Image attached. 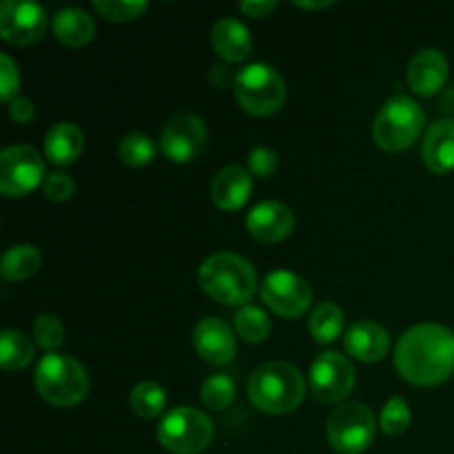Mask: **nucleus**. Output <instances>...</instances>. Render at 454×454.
Wrapping results in <instances>:
<instances>
[{
  "label": "nucleus",
  "mask_w": 454,
  "mask_h": 454,
  "mask_svg": "<svg viewBox=\"0 0 454 454\" xmlns=\"http://www.w3.org/2000/svg\"><path fill=\"white\" fill-rule=\"evenodd\" d=\"M426 167L433 173H450L454 168V120L442 118L433 122L426 131L421 145Z\"/></svg>",
  "instance_id": "nucleus-19"
},
{
  "label": "nucleus",
  "mask_w": 454,
  "mask_h": 454,
  "mask_svg": "<svg viewBox=\"0 0 454 454\" xmlns=\"http://www.w3.org/2000/svg\"><path fill=\"white\" fill-rule=\"evenodd\" d=\"M49 27L43 4L29 0H4L0 4V35L12 44H34Z\"/></svg>",
  "instance_id": "nucleus-13"
},
{
  "label": "nucleus",
  "mask_w": 454,
  "mask_h": 454,
  "mask_svg": "<svg viewBox=\"0 0 454 454\" xmlns=\"http://www.w3.org/2000/svg\"><path fill=\"white\" fill-rule=\"evenodd\" d=\"M211 44L224 60L242 62L251 56V31L238 18H220L211 29Z\"/></svg>",
  "instance_id": "nucleus-20"
},
{
  "label": "nucleus",
  "mask_w": 454,
  "mask_h": 454,
  "mask_svg": "<svg viewBox=\"0 0 454 454\" xmlns=\"http://www.w3.org/2000/svg\"><path fill=\"white\" fill-rule=\"evenodd\" d=\"M129 402H131L133 412L137 417H142V419H155V417L162 415L164 406H167V393L155 381H140V384L133 386Z\"/></svg>",
  "instance_id": "nucleus-27"
},
{
  "label": "nucleus",
  "mask_w": 454,
  "mask_h": 454,
  "mask_svg": "<svg viewBox=\"0 0 454 454\" xmlns=\"http://www.w3.org/2000/svg\"><path fill=\"white\" fill-rule=\"evenodd\" d=\"M395 366L408 384L430 388L450 380L454 372V333L442 324L408 328L395 348Z\"/></svg>",
  "instance_id": "nucleus-1"
},
{
  "label": "nucleus",
  "mask_w": 454,
  "mask_h": 454,
  "mask_svg": "<svg viewBox=\"0 0 454 454\" xmlns=\"http://www.w3.org/2000/svg\"><path fill=\"white\" fill-rule=\"evenodd\" d=\"M408 426H411V408H408L406 399H388L384 411H381V430L390 437H397V434L406 433Z\"/></svg>",
  "instance_id": "nucleus-31"
},
{
  "label": "nucleus",
  "mask_w": 454,
  "mask_h": 454,
  "mask_svg": "<svg viewBox=\"0 0 454 454\" xmlns=\"http://www.w3.org/2000/svg\"><path fill=\"white\" fill-rule=\"evenodd\" d=\"M198 282L202 291L220 304L247 306L255 295L257 273L247 257L220 251L200 264Z\"/></svg>",
  "instance_id": "nucleus-2"
},
{
  "label": "nucleus",
  "mask_w": 454,
  "mask_h": 454,
  "mask_svg": "<svg viewBox=\"0 0 454 454\" xmlns=\"http://www.w3.org/2000/svg\"><path fill=\"white\" fill-rule=\"evenodd\" d=\"M279 168V158L270 146H255L248 153V173L253 177H270Z\"/></svg>",
  "instance_id": "nucleus-34"
},
{
  "label": "nucleus",
  "mask_w": 454,
  "mask_h": 454,
  "mask_svg": "<svg viewBox=\"0 0 454 454\" xmlns=\"http://www.w3.org/2000/svg\"><path fill=\"white\" fill-rule=\"evenodd\" d=\"M344 346L359 362H381L390 350V335L381 324L372 319H359L350 324L344 335Z\"/></svg>",
  "instance_id": "nucleus-17"
},
{
  "label": "nucleus",
  "mask_w": 454,
  "mask_h": 454,
  "mask_svg": "<svg viewBox=\"0 0 454 454\" xmlns=\"http://www.w3.org/2000/svg\"><path fill=\"white\" fill-rule=\"evenodd\" d=\"M43 193L44 198L51 200V202H67L75 195V182L74 177L67 176V173H49L43 182Z\"/></svg>",
  "instance_id": "nucleus-35"
},
{
  "label": "nucleus",
  "mask_w": 454,
  "mask_h": 454,
  "mask_svg": "<svg viewBox=\"0 0 454 454\" xmlns=\"http://www.w3.org/2000/svg\"><path fill=\"white\" fill-rule=\"evenodd\" d=\"M53 34L67 47L80 49L96 35V22L84 9L65 7L53 16Z\"/></svg>",
  "instance_id": "nucleus-22"
},
{
  "label": "nucleus",
  "mask_w": 454,
  "mask_h": 454,
  "mask_svg": "<svg viewBox=\"0 0 454 454\" xmlns=\"http://www.w3.org/2000/svg\"><path fill=\"white\" fill-rule=\"evenodd\" d=\"M355 368L348 357L340 353H322L310 366V390L322 403L344 402L355 388Z\"/></svg>",
  "instance_id": "nucleus-12"
},
{
  "label": "nucleus",
  "mask_w": 454,
  "mask_h": 454,
  "mask_svg": "<svg viewBox=\"0 0 454 454\" xmlns=\"http://www.w3.org/2000/svg\"><path fill=\"white\" fill-rule=\"evenodd\" d=\"M84 149V136L74 122H58L44 136V155L56 167H69Z\"/></svg>",
  "instance_id": "nucleus-21"
},
{
  "label": "nucleus",
  "mask_w": 454,
  "mask_h": 454,
  "mask_svg": "<svg viewBox=\"0 0 454 454\" xmlns=\"http://www.w3.org/2000/svg\"><path fill=\"white\" fill-rule=\"evenodd\" d=\"M98 13L114 22H127L146 12L149 4L145 0H96L93 3Z\"/></svg>",
  "instance_id": "nucleus-32"
},
{
  "label": "nucleus",
  "mask_w": 454,
  "mask_h": 454,
  "mask_svg": "<svg viewBox=\"0 0 454 454\" xmlns=\"http://www.w3.org/2000/svg\"><path fill=\"white\" fill-rule=\"evenodd\" d=\"M295 229V215L291 208L275 200L255 204L247 215V231L255 239L266 244H275L286 239Z\"/></svg>",
  "instance_id": "nucleus-15"
},
{
  "label": "nucleus",
  "mask_w": 454,
  "mask_h": 454,
  "mask_svg": "<svg viewBox=\"0 0 454 454\" xmlns=\"http://www.w3.org/2000/svg\"><path fill=\"white\" fill-rule=\"evenodd\" d=\"M295 7H301V9H326L331 7V0H324V3H306V0H295Z\"/></svg>",
  "instance_id": "nucleus-40"
},
{
  "label": "nucleus",
  "mask_w": 454,
  "mask_h": 454,
  "mask_svg": "<svg viewBox=\"0 0 454 454\" xmlns=\"http://www.w3.org/2000/svg\"><path fill=\"white\" fill-rule=\"evenodd\" d=\"M448 65L446 53L439 49H421L408 62V84L417 96H434L446 87Z\"/></svg>",
  "instance_id": "nucleus-16"
},
{
  "label": "nucleus",
  "mask_w": 454,
  "mask_h": 454,
  "mask_svg": "<svg viewBox=\"0 0 454 454\" xmlns=\"http://www.w3.org/2000/svg\"><path fill=\"white\" fill-rule=\"evenodd\" d=\"M233 93L239 106L251 115H270L286 102V82L275 67L253 62L238 71L233 78Z\"/></svg>",
  "instance_id": "nucleus-6"
},
{
  "label": "nucleus",
  "mask_w": 454,
  "mask_h": 454,
  "mask_svg": "<svg viewBox=\"0 0 454 454\" xmlns=\"http://www.w3.org/2000/svg\"><path fill=\"white\" fill-rule=\"evenodd\" d=\"M44 160L29 145H12L0 153V193L22 198L44 182Z\"/></svg>",
  "instance_id": "nucleus-9"
},
{
  "label": "nucleus",
  "mask_w": 454,
  "mask_h": 454,
  "mask_svg": "<svg viewBox=\"0 0 454 454\" xmlns=\"http://www.w3.org/2000/svg\"><path fill=\"white\" fill-rule=\"evenodd\" d=\"M208 142V129L193 111H177L164 122L160 149L171 162L184 164L198 158Z\"/></svg>",
  "instance_id": "nucleus-10"
},
{
  "label": "nucleus",
  "mask_w": 454,
  "mask_h": 454,
  "mask_svg": "<svg viewBox=\"0 0 454 454\" xmlns=\"http://www.w3.org/2000/svg\"><path fill=\"white\" fill-rule=\"evenodd\" d=\"M208 80H211L215 87H226L229 84V74H226V67H211V74H208Z\"/></svg>",
  "instance_id": "nucleus-38"
},
{
  "label": "nucleus",
  "mask_w": 454,
  "mask_h": 454,
  "mask_svg": "<svg viewBox=\"0 0 454 454\" xmlns=\"http://www.w3.org/2000/svg\"><path fill=\"white\" fill-rule=\"evenodd\" d=\"M158 442L173 454H198L213 442V424L202 411L173 408L158 426Z\"/></svg>",
  "instance_id": "nucleus-7"
},
{
  "label": "nucleus",
  "mask_w": 454,
  "mask_h": 454,
  "mask_svg": "<svg viewBox=\"0 0 454 454\" xmlns=\"http://www.w3.org/2000/svg\"><path fill=\"white\" fill-rule=\"evenodd\" d=\"M424 124L426 114L419 102L408 96H393L384 102L372 122V137L384 151L399 153L417 142Z\"/></svg>",
  "instance_id": "nucleus-5"
},
{
  "label": "nucleus",
  "mask_w": 454,
  "mask_h": 454,
  "mask_svg": "<svg viewBox=\"0 0 454 454\" xmlns=\"http://www.w3.org/2000/svg\"><path fill=\"white\" fill-rule=\"evenodd\" d=\"M260 295L273 313L286 319H297L310 309L313 288L301 275L291 270H273L262 282Z\"/></svg>",
  "instance_id": "nucleus-11"
},
{
  "label": "nucleus",
  "mask_w": 454,
  "mask_h": 454,
  "mask_svg": "<svg viewBox=\"0 0 454 454\" xmlns=\"http://www.w3.org/2000/svg\"><path fill=\"white\" fill-rule=\"evenodd\" d=\"M239 9L251 18H266L278 9V3L275 0H244L239 3Z\"/></svg>",
  "instance_id": "nucleus-37"
},
{
  "label": "nucleus",
  "mask_w": 454,
  "mask_h": 454,
  "mask_svg": "<svg viewBox=\"0 0 454 454\" xmlns=\"http://www.w3.org/2000/svg\"><path fill=\"white\" fill-rule=\"evenodd\" d=\"M235 399V381L229 375H211L202 384V402L211 411H224Z\"/></svg>",
  "instance_id": "nucleus-30"
},
{
  "label": "nucleus",
  "mask_w": 454,
  "mask_h": 454,
  "mask_svg": "<svg viewBox=\"0 0 454 454\" xmlns=\"http://www.w3.org/2000/svg\"><path fill=\"white\" fill-rule=\"evenodd\" d=\"M375 415L364 403H344L328 417L326 434L333 450L340 454H362L375 439Z\"/></svg>",
  "instance_id": "nucleus-8"
},
{
  "label": "nucleus",
  "mask_w": 454,
  "mask_h": 454,
  "mask_svg": "<svg viewBox=\"0 0 454 454\" xmlns=\"http://www.w3.org/2000/svg\"><path fill=\"white\" fill-rule=\"evenodd\" d=\"M9 118L18 124H29L35 118V106L29 98L18 96L16 100L9 102Z\"/></svg>",
  "instance_id": "nucleus-36"
},
{
  "label": "nucleus",
  "mask_w": 454,
  "mask_h": 454,
  "mask_svg": "<svg viewBox=\"0 0 454 454\" xmlns=\"http://www.w3.org/2000/svg\"><path fill=\"white\" fill-rule=\"evenodd\" d=\"M439 109L446 111V114H450L452 115L450 120H454V84L452 87H448V91L443 93L442 102H439Z\"/></svg>",
  "instance_id": "nucleus-39"
},
{
  "label": "nucleus",
  "mask_w": 454,
  "mask_h": 454,
  "mask_svg": "<svg viewBox=\"0 0 454 454\" xmlns=\"http://www.w3.org/2000/svg\"><path fill=\"white\" fill-rule=\"evenodd\" d=\"M158 153V145L146 133H129L120 140L118 155L129 167H146Z\"/></svg>",
  "instance_id": "nucleus-28"
},
{
  "label": "nucleus",
  "mask_w": 454,
  "mask_h": 454,
  "mask_svg": "<svg viewBox=\"0 0 454 454\" xmlns=\"http://www.w3.org/2000/svg\"><path fill=\"white\" fill-rule=\"evenodd\" d=\"M34 362V341L22 335L20 331L0 333V366L4 371H22Z\"/></svg>",
  "instance_id": "nucleus-25"
},
{
  "label": "nucleus",
  "mask_w": 454,
  "mask_h": 454,
  "mask_svg": "<svg viewBox=\"0 0 454 454\" xmlns=\"http://www.w3.org/2000/svg\"><path fill=\"white\" fill-rule=\"evenodd\" d=\"M193 346L200 357L213 366H226L238 350L231 326L217 317H204L195 324Z\"/></svg>",
  "instance_id": "nucleus-14"
},
{
  "label": "nucleus",
  "mask_w": 454,
  "mask_h": 454,
  "mask_svg": "<svg viewBox=\"0 0 454 454\" xmlns=\"http://www.w3.org/2000/svg\"><path fill=\"white\" fill-rule=\"evenodd\" d=\"M40 269V251L34 244H16L7 248L0 262V275L7 282H22Z\"/></svg>",
  "instance_id": "nucleus-23"
},
{
  "label": "nucleus",
  "mask_w": 454,
  "mask_h": 454,
  "mask_svg": "<svg viewBox=\"0 0 454 454\" xmlns=\"http://www.w3.org/2000/svg\"><path fill=\"white\" fill-rule=\"evenodd\" d=\"M34 340L47 353H56L65 344V326L53 313H43L34 322Z\"/></svg>",
  "instance_id": "nucleus-29"
},
{
  "label": "nucleus",
  "mask_w": 454,
  "mask_h": 454,
  "mask_svg": "<svg viewBox=\"0 0 454 454\" xmlns=\"http://www.w3.org/2000/svg\"><path fill=\"white\" fill-rule=\"evenodd\" d=\"M306 384L300 368L288 362H266L248 380V397L266 415H286L304 402Z\"/></svg>",
  "instance_id": "nucleus-3"
},
{
  "label": "nucleus",
  "mask_w": 454,
  "mask_h": 454,
  "mask_svg": "<svg viewBox=\"0 0 454 454\" xmlns=\"http://www.w3.org/2000/svg\"><path fill=\"white\" fill-rule=\"evenodd\" d=\"M344 310L333 301H319L309 317V331L317 344H331L341 335Z\"/></svg>",
  "instance_id": "nucleus-24"
},
{
  "label": "nucleus",
  "mask_w": 454,
  "mask_h": 454,
  "mask_svg": "<svg viewBox=\"0 0 454 454\" xmlns=\"http://www.w3.org/2000/svg\"><path fill=\"white\" fill-rule=\"evenodd\" d=\"M35 390L56 408L78 406L89 393V375L82 364L65 353H49L35 368Z\"/></svg>",
  "instance_id": "nucleus-4"
},
{
  "label": "nucleus",
  "mask_w": 454,
  "mask_h": 454,
  "mask_svg": "<svg viewBox=\"0 0 454 454\" xmlns=\"http://www.w3.org/2000/svg\"><path fill=\"white\" fill-rule=\"evenodd\" d=\"M18 89H20V69L7 53H0V100L7 105L13 102L18 98Z\"/></svg>",
  "instance_id": "nucleus-33"
},
{
  "label": "nucleus",
  "mask_w": 454,
  "mask_h": 454,
  "mask_svg": "<svg viewBox=\"0 0 454 454\" xmlns=\"http://www.w3.org/2000/svg\"><path fill=\"white\" fill-rule=\"evenodd\" d=\"M251 173L238 164L224 167L211 182V198L222 211H239L251 198Z\"/></svg>",
  "instance_id": "nucleus-18"
},
{
  "label": "nucleus",
  "mask_w": 454,
  "mask_h": 454,
  "mask_svg": "<svg viewBox=\"0 0 454 454\" xmlns=\"http://www.w3.org/2000/svg\"><path fill=\"white\" fill-rule=\"evenodd\" d=\"M270 317L255 304H247L235 313V333L248 344H262L270 335Z\"/></svg>",
  "instance_id": "nucleus-26"
}]
</instances>
